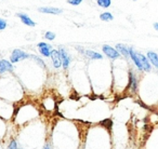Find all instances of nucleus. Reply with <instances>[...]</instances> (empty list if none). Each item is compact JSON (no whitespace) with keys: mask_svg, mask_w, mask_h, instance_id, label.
I'll list each match as a JSON object with an SVG mask.
<instances>
[{"mask_svg":"<svg viewBox=\"0 0 158 149\" xmlns=\"http://www.w3.org/2000/svg\"><path fill=\"white\" fill-rule=\"evenodd\" d=\"M16 16H19L20 18V20L22 21L23 24L27 25V26H31V27H34L36 25V23L34 22L33 20H31V18H29L27 14H24V13H18L16 14Z\"/></svg>","mask_w":158,"mask_h":149,"instance_id":"nucleus-9","label":"nucleus"},{"mask_svg":"<svg viewBox=\"0 0 158 149\" xmlns=\"http://www.w3.org/2000/svg\"><path fill=\"white\" fill-rule=\"evenodd\" d=\"M20 149H22V148H20Z\"/></svg>","mask_w":158,"mask_h":149,"instance_id":"nucleus-23","label":"nucleus"},{"mask_svg":"<svg viewBox=\"0 0 158 149\" xmlns=\"http://www.w3.org/2000/svg\"><path fill=\"white\" fill-rule=\"evenodd\" d=\"M6 71H13V66L7 59H0V74Z\"/></svg>","mask_w":158,"mask_h":149,"instance_id":"nucleus-7","label":"nucleus"},{"mask_svg":"<svg viewBox=\"0 0 158 149\" xmlns=\"http://www.w3.org/2000/svg\"><path fill=\"white\" fill-rule=\"evenodd\" d=\"M116 50L118 51L119 54L123 55L126 58L129 57V48H127L126 46H123V44H121V43H118L116 46Z\"/></svg>","mask_w":158,"mask_h":149,"instance_id":"nucleus-12","label":"nucleus"},{"mask_svg":"<svg viewBox=\"0 0 158 149\" xmlns=\"http://www.w3.org/2000/svg\"><path fill=\"white\" fill-rule=\"evenodd\" d=\"M129 57H131V59L133 61V63L135 64V66L138 67V69L140 71H143V68H142V65H141V62H140V58H139V54L134 51V49L132 46L129 48Z\"/></svg>","mask_w":158,"mask_h":149,"instance_id":"nucleus-5","label":"nucleus"},{"mask_svg":"<svg viewBox=\"0 0 158 149\" xmlns=\"http://www.w3.org/2000/svg\"><path fill=\"white\" fill-rule=\"evenodd\" d=\"M82 1H84V0H67V3H69V5H72V6H78V5H80Z\"/></svg>","mask_w":158,"mask_h":149,"instance_id":"nucleus-18","label":"nucleus"},{"mask_svg":"<svg viewBox=\"0 0 158 149\" xmlns=\"http://www.w3.org/2000/svg\"><path fill=\"white\" fill-rule=\"evenodd\" d=\"M51 58H52V64L55 68H60L62 66V59L60 56V53L57 50H52L51 51Z\"/></svg>","mask_w":158,"mask_h":149,"instance_id":"nucleus-6","label":"nucleus"},{"mask_svg":"<svg viewBox=\"0 0 158 149\" xmlns=\"http://www.w3.org/2000/svg\"><path fill=\"white\" fill-rule=\"evenodd\" d=\"M97 3L101 8H110L112 5V0H97Z\"/></svg>","mask_w":158,"mask_h":149,"instance_id":"nucleus-15","label":"nucleus"},{"mask_svg":"<svg viewBox=\"0 0 158 149\" xmlns=\"http://www.w3.org/2000/svg\"><path fill=\"white\" fill-rule=\"evenodd\" d=\"M100 18H101V21L110 22V21H113L114 16H113V14L110 13V12H104V13H102L101 15H100Z\"/></svg>","mask_w":158,"mask_h":149,"instance_id":"nucleus-16","label":"nucleus"},{"mask_svg":"<svg viewBox=\"0 0 158 149\" xmlns=\"http://www.w3.org/2000/svg\"><path fill=\"white\" fill-rule=\"evenodd\" d=\"M85 53H86L87 56L90 57V58H92V59H101L102 57H103L100 53L94 52V51H91V50H87Z\"/></svg>","mask_w":158,"mask_h":149,"instance_id":"nucleus-14","label":"nucleus"},{"mask_svg":"<svg viewBox=\"0 0 158 149\" xmlns=\"http://www.w3.org/2000/svg\"><path fill=\"white\" fill-rule=\"evenodd\" d=\"M139 58H140V62H141V65H142V68H143V71H151L152 67H151V64L149 62L147 61V58L144 56L143 54H139Z\"/></svg>","mask_w":158,"mask_h":149,"instance_id":"nucleus-11","label":"nucleus"},{"mask_svg":"<svg viewBox=\"0 0 158 149\" xmlns=\"http://www.w3.org/2000/svg\"><path fill=\"white\" fill-rule=\"evenodd\" d=\"M154 28H155L156 30L158 31V23H155V24H154Z\"/></svg>","mask_w":158,"mask_h":149,"instance_id":"nucleus-21","label":"nucleus"},{"mask_svg":"<svg viewBox=\"0 0 158 149\" xmlns=\"http://www.w3.org/2000/svg\"><path fill=\"white\" fill-rule=\"evenodd\" d=\"M44 38L48 40H53L55 38V34L52 33V31H47V33L44 34Z\"/></svg>","mask_w":158,"mask_h":149,"instance_id":"nucleus-17","label":"nucleus"},{"mask_svg":"<svg viewBox=\"0 0 158 149\" xmlns=\"http://www.w3.org/2000/svg\"><path fill=\"white\" fill-rule=\"evenodd\" d=\"M27 57H29V54L25 53L24 51L20 50V49H15V50L12 52L10 59H11V63H18V62L27 58Z\"/></svg>","mask_w":158,"mask_h":149,"instance_id":"nucleus-1","label":"nucleus"},{"mask_svg":"<svg viewBox=\"0 0 158 149\" xmlns=\"http://www.w3.org/2000/svg\"><path fill=\"white\" fill-rule=\"evenodd\" d=\"M8 149H18V145H16V142L15 140H11L8 146Z\"/></svg>","mask_w":158,"mask_h":149,"instance_id":"nucleus-19","label":"nucleus"},{"mask_svg":"<svg viewBox=\"0 0 158 149\" xmlns=\"http://www.w3.org/2000/svg\"><path fill=\"white\" fill-rule=\"evenodd\" d=\"M44 149H50V147H49V145H47V146L46 147H44Z\"/></svg>","mask_w":158,"mask_h":149,"instance_id":"nucleus-22","label":"nucleus"},{"mask_svg":"<svg viewBox=\"0 0 158 149\" xmlns=\"http://www.w3.org/2000/svg\"><path fill=\"white\" fill-rule=\"evenodd\" d=\"M38 11L41 12V13H48V14H61L62 9L59 8H52V7H41L38 9Z\"/></svg>","mask_w":158,"mask_h":149,"instance_id":"nucleus-8","label":"nucleus"},{"mask_svg":"<svg viewBox=\"0 0 158 149\" xmlns=\"http://www.w3.org/2000/svg\"><path fill=\"white\" fill-rule=\"evenodd\" d=\"M103 52L105 53V55L107 57H110V58L112 59H117L120 57V54L118 53V51L116 50V49L112 48V46H107V44H105V46H103Z\"/></svg>","mask_w":158,"mask_h":149,"instance_id":"nucleus-2","label":"nucleus"},{"mask_svg":"<svg viewBox=\"0 0 158 149\" xmlns=\"http://www.w3.org/2000/svg\"><path fill=\"white\" fill-rule=\"evenodd\" d=\"M147 58L149 59L151 64H153L156 68H158V54L157 53L153 52V51H149V52L147 53Z\"/></svg>","mask_w":158,"mask_h":149,"instance_id":"nucleus-13","label":"nucleus"},{"mask_svg":"<svg viewBox=\"0 0 158 149\" xmlns=\"http://www.w3.org/2000/svg\"><path fill=\"white\" fill-rule=\"evenodd\" d=\"M38 49H39V52L41 53V55H44V57H49L51 55V51H52V46L48 43H44V42H39L37 44Z\"/></svg>","mask_w":158,"mask_h":149,"instance_id":"nucleus-4","label":"nucleus"},{"mask_svg":"<svg viewBox=\"0 0 158 149\" xmlns=\"http://www.w3.org/2000/svg\"><path fill=\"white\" fill-rule=\"evenodd\" d=\"M129 88L131 89L132 92H136V90H138V80H136L132 70H130L129 74Z\"/></svg>","mask_w":158,"mask_h":149,"instance_id":"nucleus-10","label":"nucleus"},{"mask_svg":"<svg viewBox=\"0 0 158 149\" xmlns=\"http://www.w3.org/2000/svg\"><path fill=\"white\" fill-rule=\"evenodd\" d=\"M59 53H60V56H61V59H62V65H63V68L64 69H67L68 66H69V63H70V57L69 55L67 54L66 50L64 48H60L59 50Z\"/></svg>","mask_w":158,"mask_h":149,"instance_id":"nucleus-3","label":"nucleus"},{"mask_svg":"<svg viewBox=\"0 0 158 149\" xmlns=\"http://www.w3.org/2000/svg\"><path fill=\"white\" fill-rule=\"evenodd\" d=\"M6 27H7V22L3 18H0V30H3Z\"/></svg>","mask_w":158,"mask_h":149,"instance_id":"nucleus-20","label":"nucleus"}]
</instances>
